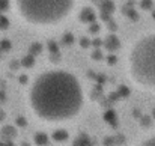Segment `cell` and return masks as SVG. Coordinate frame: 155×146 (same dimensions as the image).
Segmentation results:
<instances>
[{
  "label": "cell",
  "instance_id": "7c38bea8",
  "mask_svg": "<svg viewBox=\"0 0 155 146\" xmlns=\"http://www.w3.org/2000/svg\"><path fill=\"white\" fill-rule=\"evenodd\" d=\"M17 124H18V125H26V121H24L23 118H18V119H17Z\"/></svg>",
  "mask_w": 155,
  "mask_h": 146
},
{
  "label": "cell",
  "instance_id": "30bf717a",
  "mask_svg": "<svg viewBox=\"0 0 155 146\" xmlns=\"http://www.w3.org/2000/svg\"><path fill=\"white\" fill-rule=\"evenodd\" d=\"M8 5H9V2H8V0H0V11L3 12V11L8 8Z\"/></svg>",
  "mask_w": 155,
  "mask_h": 146
},
{
  "label": "cell",
  "instance_id": "8992f818",
  "mask_svg": "<svg viewBox=\"0 0 155 146\" xmlns=\"http://www.w3.org/2000/svg\"><path fill=\"white\" fill-rule=\"evenodd\" d=\"M139 146H155V134L151 136V137H148V139H145Z\"/></svg>",
  "mask_w": 155,
  "mask_h": 146
},
{
  "label": "cell",
  "instance_id": "9c48e42d",
  "mask_svg": "<svg viewBox=\"0 0 155 146\" xmlns=\"http://www.w3.org/2000/svg\"><path fill=\"white\" fill-rule=\"evenodd\" d=\"M8 24H9V21L5 18V17H0V29H8Z\"/></svg>",
  "mask_w": 155,
  "mask_h": 146
},
{
  "label": "cell",
  "instance_id": "3957f363",
  "mask_svg": "<svg viewBox=\"0 0 155 146\" xmlns=\"http://www.w3.org/2000/svg\"><path fill=\"white\" fill-rule=\"evenodd\" d=\"M75 6V0H15L18 15L32 26H54L63 21Z\"/></svg>",
  "mask_w": 155,
  "mask_h": 146
},
{
  "label": "cell",
  "instance_id": "8fae6325",
  "mask_svg": "<svg viewBox=\"0 0 155 146\" xmlns=\"http://www.w3.org/2000/svg\"><path fill=\"white\" fill-rule=\"evenodd\" d=\"M0 47H3V50H6V51H8V50H9V42H6V41H3V42L0 44Z\"/></svg>",
  "mask_w": 155,
  "mask_h": 146
},
{
  "label": "cell",
  "instance_id": "4fadbf2b",
  "mask_svg": "<svg viewBox=\"0 0 155 146\" xmlns=\"http://www.w3.org/2000/svg\"><path fill=\"white\" fill-rule=\"evenodd\" d=\"M3 118H5V113H3V111H0V119H3Z\"/></svg>",
  "mask_w": 155,
  "mask_h": 146
},
{
  "label": "cell",
  "instance_id": "ba28073f",
  "mask_svg": "<svg viewBox=\"0 0 155 146\" xmlns=\"http://www.w3.org/2000/svg\"><path fill=\"white\" fill-rule=\"evenodd\" d=\"M23 65H26V66H32V65H33V56H27V57H24V59H23Z\"/></svg>",
  "mask_w": 155,
  "mask_h": 146
},
{
  "label": "cell",
  "instance_id": "52a82bcc",
  "mask_svg": "<svg viewBox=\"0 0 155 146\" xmlns=\"http://www.w3.org/2000/svg\"><path fill=\"white\" fill-rule=\"evenodd\" d=\"M3 133H5L6 136L12 137V136H15V128H14V127H5V128H3Z\"/></svg>",
  "mask_w": 155,
  "mask_h": 146
},
{
  "label": "cell",
  "instance_id": "277c9868",
  "mask_svg": "<svg viewBox=\"0 0 155 146\" xmlns=\"http://www.w3.org/2000/svg\"><path fill=\"white\" fill-rule=\"evenodd\" d=\"M53 139L57 140V142H62V140H66L68 139V133L65 130H57L53 133Z\"/></svg>",
  "mask_w": 155,
  "mask_h": 146
},
{
  "label": "cell",
  "instance_id": "6da1fadb",
  "mask_svg": "<svg viewBox=\"0 0 155 146\" xmlns=\"http://www.w3.org/2000/svg\"><path fill=\"white\" fill-rule=\"evenodd\" d=\"M83 101V88L78 78L65 69L41 72L29 89L32 111L45 122H65L75 118Z\"/></svg>",
  "mask_w": 155,
  "mask_h": 146
},
{
  "label": "cell",
  "instance_id": "5b68a950",
  "mask_svg": "<svg viewBox=\"0 0 155 146\" xmlns=\"http://www.w3.org/2000/svg\"><path fill=\"white\" fill-rule=\"evenodd\" d=\"M35 142H36L39 146H45L47 142H48V137H47L44 133H38V134L35 136Z\"/></svg>",
  "mask_w": 155,
  "mask_h": 146
},
{
  "label": "cell",
  "instance_id": "7a4b0ae2",
  "mask_svg": "<svg viewBox=\"0 0 155 146\" xmlns=\"http://www.w3.org/2000/svg\"><path fill=\"white\" fill-rule=\"evenodd\" d=\"M128 74L139 88L155 91V33L140 36L131 45Z\"/></svg>",
  "mask_w": 155,
  "mask_h": 146
}]
</instances>
